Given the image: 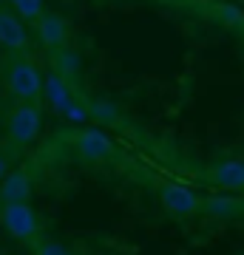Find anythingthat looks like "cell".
I'll use <instances>...</instances> for the list:
<instances>
[{
  "label": "cell",
  "mask_w": 244,
  "mask_h": 255,
  "mask_svg": "<svg viewBox=\"0 0 244 255\" xmlns=\"http://www.w3.org/2000/svg\"><path fill=\"white\" fill-rule=\"evenodd\" d=\"M9 91L17 97V100H37V94H40V77H37V68L28 60H14L9 65Z\"/></svg>",
  "instance_id": "obj_1"
},
{
  "label": "cell",
  "mask_w": 244,
  "mask_h": 255,
  "mask_svg": "<svg viewBox=\"0 0 244 255\" xmlns=\"http://www.w3.org/2000/svg\"><path fill=\"white\" fill-rule=\"evenodd\" d=\"M37 125H40V111L34 105H20V108L11 111L9 119V133L17 142H28V139L37 133Z\"/></svg>",
  "instance_id": "obj_2"
},
{
  "label": "cell",
  "mask_w": 244,
  "mask_h": 255,
  "mask_svg": "<svg viewBox=\"0 0 244 255\" xmlns=\"http://www.w3.org/2000/svg\"><path fill=\"white\" fill-rule=\"evenodd\" d=\"M0 46L6 48H23L26 46V28L20 26V20L9 14L6 9H0Z\"/></svg>",
  "instance_id": "obj_3"
},
{
  "label": "cell",
  "mask_w": 244,
  "mask_h": 255,
  "mask_svg": "<svg viewBox=\"0 0 244 255\" xmlns=\"http://www.w3.org/2000/svg\"><path fill=\"white\" fill-rule=\"evenodd\" d=\"M37 31H40L45 46H51V48L65 43V23L60 17H54V14H43L40 23H37Z\"/></svg>",
  "instance_id": "obj_4"
},
{
  "label": "cell",
  "mask_w": 244,
  "mask_h": 255,
  "mask_svg": "<svg viewBox=\"0 0 244 255\" xmlns=\"http://www.w3.org/2000/svg\"><path fill=\"white\" fill-rule=\"evenodd\" d=\"M23 17H43V0H11Z\"/></svg>",
  "instance_id": "obj_5"
}]
</instances>
